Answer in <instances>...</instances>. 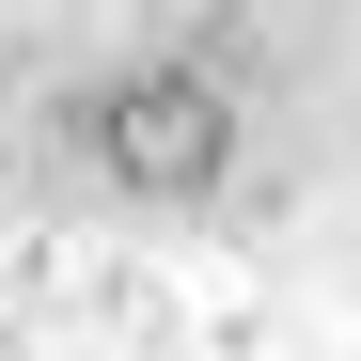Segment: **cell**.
Segmentation results:
<instances>
[{"instance_id":"6da1fadb","label":"cell","mask_w":361,"mask_h":361,"mask_svg":"<svg viewBox=\"0 0 361 361\" xmlns=\"http://www.w3.org/2000/svg\"><path fill=\"white\" fill-rule=\"evenodd\" d=\"M79 157L126 204H204L220 173H235V94L204 63H126V79L79 94Z\"/></svg>"}]
</instances>
